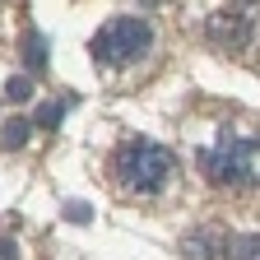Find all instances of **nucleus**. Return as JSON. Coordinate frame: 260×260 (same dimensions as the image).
<instances>
[{
    "mask_svg": "<svg viewBox=\"0 0 260 260\" xmlns=\"http://www.w3.org/2000/svg\"><path fill=\"white\" fill-rule=\"evenodd\" d=\"M172 177H177V158L158 140H125L112 153V181L125 195H158L168 190Z\"/></svg>",
    "mask_w": 260,
    "mask_h": 260,
    "instance_id": "obj_1",
    "label": "nucleus"
},
{
    "mask_svg": "<svg viewBox=\"0 0 260 260\" xmlns=\"http://www.w3.org/2000/svg\"><path fill=\"white\" fill-rule=\"evenodd\" d=\"M200 172L228 190H255V135L251 140L223 135L214 149H200Z\"/></svg>",
    "mask_w": 260,
    "mask_h": 260,
    "instance_id": "obj_2",
    "label": "nucleus"
},
{
    "mask_svg": "<svg viewBox=\"0 0 260 260\" xmlns=\"http://www.w3.org/2000/svg\"><path fill=\"white\" fill-rule=\"evenodd\" d=\"M153 47V28L135 14H121V19H107L103 28H98L93 38V56L112 65V70H125V65H135L140 56H149Z\"/></svg>",
    "mask_w": 260,
    "mask_h": 260,
    "instance_id": "obj_3",
    "label": "nucleus"
},
{
    "mask_svg": "<svg viewBox=\"0 0 260 260\" xmlns=\"http://www.w3.org/2000/svg\"><path fill=\"white\" fill-rule=\"evenodd\" d=\"M251 32H255V19L246 14V5H228V10H214L209 14V38L218 47H246L251 42Z\"/></svg>",
    "mask_w": 260,
    "mask_h": 260,
    "instance_id": "obj_4",
    "label": "nucleus"
},
{
    "mask_svg": "<svg viewBox=\"0 0 260 260\" xmlns=\"http://www.w3.org/2000/svg\"><path fill=\"white\" fill-rule=\"evenodd\" d=\"M186 260H223V228H195L181 237Z\"/></svg>",
    "mask_w": 260,
    "mask_h": 260,
    "instance_id": "obj_5",
    "label": "nucleus"
},
{
    "mask_svg": "<svg viewBox=\"0 0 260 260\" xmlns=\"http://www.w3.org/2000/svg\"><path fill=\"white\" fill-rule=\"evenodd\" d=\"M28 130H32V121H28V116L5 121V130H0V149H19V144L28 140Z\"/></svg>",
    "mask_w": 260,
    "mask_h": 260,
    "instance_id": "obj_6",
    "label": "nucleus"
},
{
    "mask_svg": "<svg viewBox=\"0 0 260 260\" xmlns=\"http://www.w3.org/2000/svg\"><path fill=\"white\" fill-rule=\"evenodd\" d=\"M228 260H255V233H233V251H223Z\"/></svg>",
    "mask_w": 260,
    "mask_h": 260,
    "instance_id": "obj_7",
    "label": "nucleus"
},
{
    "mask_svg": "<svg viewBox=\"0 0 260 260\" xmlns=\"http://www.w3.org/2000/svg\"><path fill=\"white\" fill-rule=\"evenodd\" d=\"M23 60L32 65V70H42V65H47V42L38 38V32H32V38H23Z\"/></svg>",
    "mask_w": 260,
    "mask_h": 260,
    "instance_id": "obj_8",
    "label": "nucleus"
},
{
    "mask_svg": "<svg viewBox=\"0 0 260 260\" xmlns=\"http://www.w3.org/2000/svg\"><path fill=\"white\" fill-rule=\"evenodd\" d=\"M32 93V84H28V75H14L10 84H5V98H10V103H23V98Z\"/></svg>",
    "mask_w": 260,
    "mask_h": 260,
    "instance_id": "obj_9",
    "label": "nucleus"
},
{
    "mask_svg": "<svg viewBox=\"0 0 260 260\" xmlns=\"http://www.w3.org/2000/svg\"><path fill=\"white\" fill-rule=\"evenodd\" d=\"M60 112H65L60 103H47V107H38V116H32V121H38V125H47V130H51V125H60Z\"/></svg>",
    "mask_w": 260,
    "mask_h": 260,
    "instance_id": "obj_10",
    "label": "nucleus"
},
{
    "mask_svg": "<svg viewBox=\"0 0 260 260\" xmlns=\"http://www.w3.org/2000/svg\"><path fill=\"white\" fill-rule=\"evenodd\" d=\"M65 214H70V223H88V218H93V209H88L84 200H75V205L65 209Z\"/></svg>",
    "mask_w": 260,
    "mask_h": 260,
    "instance_id": "obj_11",
    "label": "nucleus"
}]
</instances>
